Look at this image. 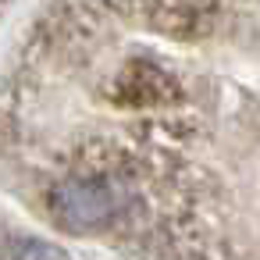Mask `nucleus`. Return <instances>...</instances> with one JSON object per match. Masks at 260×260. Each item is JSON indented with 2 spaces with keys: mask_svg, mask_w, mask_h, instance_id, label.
<instances>
[{
  "mask_svg": "<svg viewBox=\"0 0 260 260\" xmlns=\"http://www.w3.org/2000/svg\"><path fill=\"white\" fill-rule=\"evenodd\" d=\"M50 214L72 232H93L121 214V196L107 178H68L50 192Z\"/></svg>",
  "mask_w": 260,
  "mask_h": 260,
  "instance_id": "f257e3e1",
  "label": "nucleus"
},
{
  "mask_svg": "<svg viewBox=\"0 0 260 260\" xmlns=\"http://www.w3.org/2000/svg\"><path fill=\"white\" fill-rule=\"evenodd\" d=\"M0 260H68V256L40 239H11L0 246Z\"/></svg>",
  "mask_w": 260,
  "mask_h": 260,
  "instance_id": "f03ea898",
  "label": "nucleus"
}]
</instances>
